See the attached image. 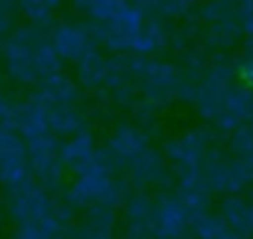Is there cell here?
Wrapping results in <instances>:
<instances>
[{
  "label": "cell",
  "mask_w": 253,
  "mask_h": 239,
  "mask_svg": "<svg viewBox=\"0 0 253 239\" xmlns=\"http://www.w3.org/2000/svg\"><path fill=\"white\" fill-rule=\"evenodd\" d=\"M45 107H47V103L34 91L28 99L16 101L6 124L10 128H14L16 132H20L26 140L42 136V134L49 132L47 119H45Z\"/></svg>",
  "instance_id": "8fae6325"
},
{
  "label": "cell",
  "mask_w": 253,
  "mask_h": 239,
  "mask_svg": "<svg viewBox=\"0 0 253 239\" xmlns=\"http://www.w3.org/2000/svg\"><path fill=\"white\" fill-rule=\"evenodd\" d=\"M113 156L126 168V164L150 146V134L132 120H117L109 132L107 142Z\"/></svg>",
  "instance_id": "30bf717a"
},
{
  "label": "cell",
  "mask_w": 253,
  "mask_h": 239,
  "mask_svg": "<svg viewBox=\"0 0 253 239\" xmlns=\"http://www.w3.org/2000/svg\"><path fill=\"white\" fill-rule=\"evenodd\" d=\"M83 87L77 79H71L63 71L47 75L40 79L36 85V93L45 103H63V105H79L83 101Z\"/></svg>",
  "instance_id": "4fadbf2b"
},
{
  "label": "cell",
  "mask_w": 253,
  "mask_h": 239,
  "mask_svg": "<svg viewBox=\"0 0 253 239\" xmlns=\"http://www.w3.org/2000/svg\"><path fill=\"white\" fill-rule=\"evenodd\" d=\"M237 26L229 20H221L210 26L206 34V43L213 47H231L237 40Z\"/></svg>",
  "instance_id": "7402d4cb"
},
{
  "label": "cell",
  "mask_w": 253,
  "mask_h": 239,
  "mask_svg": "<svg viewBox=\"0 0 253 239\" xmlns=\"http://www.w3.org/2000/svg\"><path fill=\"white\" fill-rule=\"evenodd\" d=\"M233 77L235 69H231L225 63H215L204 79L198 83V95H196V109L202 119L206 120H215L229 97V91L233 89Z\"/></svg>",
  "instance_id": "277c9868"
},
{
  "label": "cell",
  "mask_w": 253,
  "mask_h": 239,
  "mask_svg": "<svg viewBox=\"0 0 253 239\" xmlns=\"http://www.w3.org/2000/svg\"><path fill=\"white\" fill-rule=\"evenodd\" d=\"M243 162H245V172H247V178H249V182L253 184V156L243 158Z\"/></svg>",
  "instance_id": "83f0119b"
},
{
  "label": "cell",
  "mask_w": 253,
  "mask_h": 239,
  "mask_svg": "<svg viewBox=\"0 0 253 239\" xmlns=\"http://www.w3.org/2000/svg\"><path fill=\"white\" fill-rule=\"evenodd\" d=\"M243 49H245V55L253 57V36H249V38H247V41L243 43Z\"/></svg>",
  "instance_id": "f546056e"
},
{
  "label": "cell",
  "mask_w": 253,
  "mask_h": 239,
  "mask_svg": "<svg viewBox=\"0 0 253 239\" xmlns=\"http://www.w3.org/2000/svg\"><path fill=\"white\" fill-rule=\"evenodd\" d=\"M30 174V154L26 138L0 122V186L22 182Z\"/></svg>",
  "instance_id": "ba28073f"
},
{
  "label": "cell",
  "mask_w": 253,
  "mask_h": 239,
  "mask_svg": "<svg viewBox=\"0 0 253 239\" xmlns=\"http://www.w3.org/2000/svg\"><path fill=\"white\" fill-rule=\"evenodd\" d=\"M249 227H251V233H253V203H249Z\"/></svg>",
  "instance_id": "4dcf8cb0"
},
{
  "label": "cell",
  "mask_w": 253,
  "mask_h": 239,
  "mask_svg": "<svg viewBox=\"0 0 253 239\" xmlns=\"http://www.w3.org/2000/svg\"><path fill=\"white\" fill-rule=\"evenodd\" d=\"M152 209H154V199L150 198V194L142 188H136L128 199L123 205V215H125V223H144V221H152Z\"/></svg>",
  "instance_id": "ffe728a7"
},
{
  "label": "cell",
  "mask_w": 253,
  "mask_h": 239,
  "mask_svg": "<svg viewBox=\"0 0 253 239\" xmlns=\"http://www.w3.org/2000/svg\"><path fill=\"white\" fill-rule=\"evenodd\" d=\"M0 85H2V79H0Z\"/></svg>",
  "instance_id": "836d02e7"
},
{
  "label": "cell",
  "mask_w": 253,
  "mask_h": 239,
  "mask_svg": "<svg viewBox=\"0 0 253 239\" xmlns=\"http://www.w3.org/2000/svg\"><path fill=\"white\" fill-rule=\"evenodd\" d=\"M26 142L30 154V174L49 192L53 194L63 192L71 172L59 154V146H61L59 136L45 132Z\"/></svg>",
  "instance_id": "3957f363"
},
{
  "label": "cell",
  "mask_w": 253,
  "mask_h": 239,
  "mask_svg": "<svg viewBox=\"0 0 253 239\" xmlns=\"http://www.w3.org/2000/svg\"><path fill=\"white\" fill-rule=\"evenodd\" d=\"M117 207L107 203H91L83 207V215L79 221L71 223L63 237H81V239H107L113 235L117 225Z\"/></svg>",
  "instance_id": "7c38bea8"
},
{
  "label": "cell",
  "mask_w": 253,
  "mask_h": 239,
  "mask_svg": "<svg viewBox=\"0 0 253 239\" xmlns=\"http://www.w3.org/2000/svg\"><path fill=\"white\" fill-rule=\"evenodd\" d=\"M49 41L63 61H79L89 49L99 47L89 20L63 18L49 28Z\"/></svg>",
  "instance_id": "5b68a950"
},
{
  "label": "cell",
  "mask_w": 253,
  "mask_h": 239,
  "mask_svg": "<svg viewBox=\"0 0 253 239\" xmlns=\"http://www.w3.org/2000/svg\"><path fill=\"white\" fill-rule=\"evenodd\" d=\"M63 0H18V12L32 24L51 28Z\"/></svg>",
  "instance_id": "ac0fdd59"
},
{
  "label": "cell",
  "mask_w": 253,
  "mask_h": 239,
  "mask_svg": "<svg viewBox=\"0 0 253 239\" xmlns=\"http://www.w3.org/2000/svg\"><path fill=\"white\" fill-rule=\"evenodd\" d=\"M97 150V134L95 130L89 126V122L85 126H81L75 134L67 136L61 140V146H59V154L63 158V162L67 164L69 172L79 166L81 162L89 160Z\"/></svg>",
  "instance_id": "2e32d148"
},
{
  "label": "cell",
  "mask_w": 253,
  "mask_h": 239,
  "mask_svg": "<svg viewBox=\"0 0 253 239\" xmlns=\"http://www.w3.org/2000/svg\"><path fill=\"white\" fill-rule=\"evenodd\" d=\"M166 156L162 150H156L148 146L144 152H140L136 158H132L126 164V176L132 182L134 188H158L160 192L170 190L176 184L174 170L168 168Z\"/></svg>",
  "instance_id": "52a82bcc"
},
{
  "label": "cell",
  "mask_w": 253,
  "mask_h": 239,
  "mask_svg": "<svg viewBox=\"0 0 253 239\" xmlns=\"http://www.w3.org/2000/svg\"><path fill=\"white\" fill-rule=\"evenodd\" d=\"M107 65H109V57H105L99 51V47H93L79 61H75V79L85 91L93 93L99 87H105Z\"/></svg>",
  "instance_id": "e0dca14e"
},
{
  "label": "cell",
  "mask_w": 253,
  "mask_h": 239,
  "mask_svg": "<svg viewBox=\"0 0 253 239\" xmlns=\"http://www.w3.org/2000/svg\"><path fill=\"white\" fill-rule=\"evenodd\" d=\"M235 79L249 91H253V57H245L239 65H235Z\"/></svg>",
  "instance_id": "d4e9b609"
},
{
  "label": "cell",
  "mask_w": 253,
  "mask_h": 239,
  "mask_svg": "<svg viewBox=\"0 0 253 239\" xmlns=\"http://www.w3.org/2000/svg\"><path fill=\"white\" fill-rule=\"evenodd\" d=\"M45 119H47L49 132L59 138H67V136L75 134L81 126L87 124V113L83 109H79V105L47 103Z\"/></svg>",
  "instance_id": "5bb4252c"
},
{
  "label": "cell",
  "mask_w": 253,
  "mask_h": 239,
  "mask_svg": "<svg viewBox=\"0 0 253 239\" xmlns=\"http://www.w3.org/2000/svg\"><path fill=\"white\" fill-rule=\"evenodd\" d=\"M45 40H49V28L45 26L30 22L14 30V34L6 40V43L0 49L4 71L10 81L22 87L38 85L42 77L36 65V51Z\"/></svg>",
  "instance_id": "6da1fadb"
},
{
  "label": "cell",
  "mask_w": 253,
  "mask_h": 239,
  "mask_svg": "<svg viewBox=\"0 0 253 239\" xmlns=\"http://www.w3.org/2000/svg\"><path fill=\"white\" fill-rule=\"evenodd\" d=\"M192 209L178 194H170L168 190L160 192L154 198L152 209V229L154 237H182L192 229Z\"/></svg>",
  "instance_id": "8992f818"
},
{
  "label": "cell",
  "mask_w": 253,
  "mask_h": 239,
  "mask_svg": "<svg viewBox=\"0 0 253 239\" xmlns=\"http://www.w3.org/2000/svg\"><path fill=\"white\" fill-rule=\"evenodd\" d=\"M168 43V30L158 16H150L144 24L136 30L130 40V53L132 55H156Z\"/></svg>",
  "instance_id": "9a60e30c"
},
{
  "label": "cell",
  "mask_w": 253,
  "mask_h": 239,
  "mask_svg": "<svg viewBox=\"0 0 253 239\" xmlns=\"http://www.w3.org/2000/svg\"><path fill=\"white\" fill-rule=\"evenodd\" d=\"M125 4L126 0H89L85 14L91 22H109L121 12Z\"/></svg>",
  "instance_id": "603a6c76"
},
{
  "label": "cell",
  "mask_w": 253,
  "mask_h": 239,
  "mask_svg": "<svg viewBox=\"0 0 253 239\" xmlns=\"http://www.w3.org/2000/svg\"><path fill=\"white\" fill-rule=\"evenodd\" d=\"M10 221L8 219V211H6V201H4V190H0V229L4 227V223Z\"/></svg>",
  "instance_id": "4316f807"
},
{
  "label": "cell",
  "mask_w": 253,
  "mask_h": 239,
  "mask_svg": "<svg viewBox=\"0 0 253 239\" xmlns=\"http://www.w3.org/2000/svg\"><path fill=\"white\" fill-rule=\"evenodd\" d=\"M190 2H192V4H194V2H196V0H190Z\"/></svg>",
  "instance_id": "d6a6232c"
},
{
  "label": "cell",
  "mask_w": 253,
  "mask_h": 239,
  "mask_svg": "<svg viewBox=\"0 0 253 239\" xmlns=\"http://www.w3.org/2000/svg\"><path fill=\"white\" fill-rule=\"evenodd\" d=\"M221 215L229 223V227L235 231V235H249L251 233V227H249V205L241 198L229 194L221 201Z\"/></svg>",
  "instance_id": "44dd1931"
},
{
  "label": "cell",
  "mask_w": 253,
  "mask_h": 239,
  "mask_svg": "<svg viewBox=\"0 0 253 239\" xmlns=\"http://www.w3.org/2000/svg\"><path fill=\"white\" fill-rule=\"evenodd\" d=\"M0 2H18V0H0Z\"/></svg>",
  "instance_id": "1f68e13d"
},
{
  "label": "cell",
  "mask_w": 253,
  "mask_h": 239,
  "mask_svg": "<svg viewBox=\"0 0 253 239\" xmlns=\"http://www.w3.org/2000/svg\"><path fill=\"white\" fill-rule=\"evenodd\" d=\"M211 130L206 126H196L180 136H170L162 142L164 156L174 164V168L202 166L206 152L210 150Z\"/></svg>",
  "instance_id": "9c48e42d"
},
{
  "label": "cell",
  "mask_w": 253,
  "mask_h": 239,
  "mask_svg": "<svg viewBox=\"0 0 253 239\" xmlns=\"http://www.w3.org/2000/svg\"><path fill=\"white\" fill-rule=\"evenodd\" d=\"M192 231L198 237H206V239H227V237H235V231L229 227V223L223 219V215H215L210 211H200L194 213L192 217Z\"/></svg>",
  "instance_id": "d6986e66"
},
{
  "label": "cell",
  "mask_w": 253,
  "mask_h": 239,
  "mask_svg": "<svg viewBox=\"0 0 253 239\" xmlns=\"http://www.w3.org/2000/svg\"><path fill=\"white\" fill-rule=\"evenodd\" d=\"M14 105H16V101H12V99L6 95V91L2 89V85H0V122H2V124L8 122Z\"/></svg>",
  "instance_id": "484cf974"
},
{
  "label": "cell",
  "mask_w": 253,
  "mask_h": 239,
  "mask_svg": "<svg viewBox=\"0 0 253 239\" xmlns=\"http://www.w3.org/2000/svg\"><path fill=\"white\" fill-rule=\"evenodd\" d=\"M16 18H18V2H0V49L18 28Z\"/></svg>",
  "instance_id": "cb8c5ba5"
},
{
  "label": "cell",
  "mask_w": 253,
  "mask_h": 239,
  "mask_svg": "<svg viewBox=\"0 0 253 239\" xmlns=\"http://www.w3.org/2000/svg\"><path fill=\"white\" fill-rule=\"evenodd\" d=\"M87 4H89V0H71V6L75 12H85Z\"/></svg>",
  "instance_id": "f1b7e54d"
},
{
  "label": "cell",
  "mask_w": 253,
  "mask_h": 239,
  "mask_svg": "<svg viewBox=\"0 0 253 239\" xmlns=\"http://www.w3.org/2000/svg\"><path fill=\"white\" fill-rule=\"evenodd\" d=\"M53 192L43 188L34 176L24 178L22 182L4 186V201L8 219L14 225L20 223H38L47 217L53 209Z\"/></svg>",
  "instance_id": "7a4b0ae2"
}]
</instances>
